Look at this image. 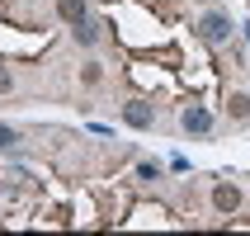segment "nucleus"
<instances>
[{"label":"nucleus","instance_id":"1","mask_svg":"<svg viewBox=\"0 0 250 236\" xmlns=\"http://www.w3.org/2000/svg\"><path fill=\"white\" fill-rule=\"evenodd\" d=\"M203 38H208V43H227V38H231V19H227L222 10L203 14Z\"/></svg>","mask_w":250,"mask_h":236},{"label":"nucleus","instance_id":"2","mask_svg":"<svg viewBox=\"0 0 250 236\" xmlns=\"http://www.w3.org/2000/svg\"><path fill=\"white\" fill-rule=\"evenodd\" d=\"M212 208L217 213H236L241 208V189L236 184H217V189H212Z\"/></svg>","mask_w":250,"mask_h":236},{"label":"nucleus","instance_id":"3","mask_svg":"<svg viewBox=\"0 0 250 236\" xmlns=\"http://www.w3.org/2000/svg\"><path fill=\"white\" fill-rule=\"evenodd\" d=\"M180 123H184V132H208V128H212V113L203 109V104H189Z\"/></svg>","mask_w":250,"mask_h":236},{"label":"nucleus","instance_id":"4","mask_svg":"<svg viewBox=\"0 0 250 236\" xmlns=\"http://www.w3.org/2000/svg\"><path fill=\"white\" fill-rule=\"evenodd\" d=\"M123 118H127L132 128H151V123H156V113L146 109L142 99H127V104H123Z\"/></svg>","mask_w":250,"mask_h":236},{"label":"nucleus","instance_id":"5","mask_svg":"<svg viewBox=\"0 0 250 236\" xmlns=\"http://www.w3.org/2000/svg\"><path fill=\"white\" fill-rule=\"evenodd\" d=\"M57 10H62V19H66L71 28L85 19V0H57Z\"/></svg>","mask_w":250,"mask_h":236},{"label":"nucleus","instance_id":"6","mask_svg":"<svg viewBox=\"0 0 250 236\" xmlns=\"http://www.w3.org/2000/svg\"><path fill=\"white\" fill-rule=\"evenodd\" d=\"M250 118V99L246 95H231V123H246Z\"/></svg>","mask_w":250,"mask_h":236},{"label":"nucleus","instance_id":"7","mask_svg":"<svg viewBox=\"0 0 250 236\" xmlns=\"http://www.w3.org/2000/svg\"><path fill=\"white\" fill-rule=\"evenodd\" d=\"M19 147V132L14 128H0V151H14Z\"/></svg>","mask_w":250,"mask_h":236},{"label":"nucleus","instance_id":"8","mask_svg":"<svg viewBox=\"0 0 250 236\" xmlns=\"http://www.w3.org/2000/svg\"><path fill=\"white\" fill-rule=\"evenodd\" d=\"M10 85H14V81H10V71L0 66V90H10Z\"/></svg>","mask_w":250,"mask_h":236}]
</instances>
